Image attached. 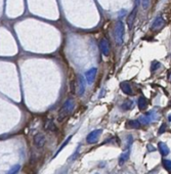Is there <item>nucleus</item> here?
I'll return each instance as SVG.
<instances>
[{
	"label": "nucleus",
	"mask_w": 171,
	"mask_h": 174,
	"mask_svg": "<svg viewBox=\"0 0 171 174\" xmlns=\"http://www.w3.org/2000/svg\"><path fill=\"white\" fill-rule=\"evenodd\" d=\"M99 46H101L102 52L104 53L105 56H109V53H110V45H109L108 40L102 39L101 41V44H99Z\"/></svg>",
	"instance_id": "nucleus-6"
},
{
	"label": "nucleus",
	"mask_w": 171,
	"mask_h": 174,
	"mask_svg": "<svg viewBox=\"0 0 171 174\" xmlns=\"http://www.w3.org/2000/svg\"><path fill=\"white\" fill-rule=\"evenodd\" d=\"M123 36H124V25L122 22H118L117 27L115 30V38L118 44L123 43Z\"/></svg>",
	"instance_id": "nucleus-1"
},
{
	"label": "nucleus",
	"mask_w": 171,
	"mask_h": 174,
	"mask_svg": "<svg viewBox=\"0 0 171 174\" xmlns=\"http://www.w3.org/2000/svg\"><path fill=\"white\" fill-rule=\"evenodd\" d=\"M134 102L131 101V99H126L125 102H123V104L121 105V109L124 110V111H128V110H132L133 109Z\"/></svg>",
	"instance_id": "nucleus-11"
},
{
	"label": "nucleus",
	"mask_w": 171,
	"mask_h": 174,
	"mask_svg": "<svg viewBox=\"0 0 171 174\" xmlns=\"http://www.w3.org/2000/svg\"><path fill=\"white\" fill-rule=\"evenodd\" d=\"M168 120H169V122H171V114L169 115V117H168Z\"/></svg>",
	"instance_id": "nucleus-21"
},
{
	"label": "nucleus",
	"mask_w": 171,
	"mask_h": 174,
	"mask_svg": "<svg viewBox=\"0 0 171 174\" xmlns=\"http://www.w3.org/2000/svg\"><path fill=\"white\" fill-rule=\"evenodd\" d=\"M129 155H130V151H129V149L125 153H123L121 155L120 159H119V164H120V165H122V164L125 163L129 159Z\"/></svg>",
	"instance_id": "nucleus-15"
},
{
	"label": "nucleus",
	"mask_w": 171,
	"mask_h": 174,
	"mask_svg": "<svg viewBox=\"0 0 171 174\" xmlns=\"http://www.w3.org/2000/svg\"><path fill=\"white\" fill-rule=\"evenodd\" d=\"M120 87H121L122 91H123L125 94H127V95H132V94H133V92H132V88H131V86H130L129 83L122 82L120 84Z\"/></svg>",
	"instance_id": "nucleus-8"
},
{
	"label": "nucleus",
	"mask_w": 171,
	"mask_h": 174,
	"mask_svg": "<svg viewBox=\"0 0 171 174\" xmlns=\"http://www.w3.org/2000/svg\"><path fill=\"white\" fill-rule=\"evenodd\" d=\"M102 133V130H94V131H92L91 133H90L88 136H87V141L88 143H95L96 140H98V136L101 135Z\"/></svg>",
	"instance_id": "nucleus-5"
},
{
	"label": "nucleus",
	"mask_w": 171,
	"mask_h": 174,
	"mask_svg": "<svg viewBox=\"0 0 171 174\" xmlns=\"http://www.w3.org/2000/svg\"><path fill=\"white\" fill-rule=\"evenodd\" d=\"M162 164H163L164 168H165L166 170H168V171H171V161H170V160L164 159V160L162 161Z\"/></svg>",
	"instance_id": "nucleus-17"
},
{
	"label": "nucleus",
	"mask_w": 171,
	"mask_h": 174,
	"mask_svg": "<svg viewBox=\"0 0 171 174\" xmlns=\"http://www.w3.org/2000/svg\"><path fill=\"white\" fill-rule=\"evenodd\" d=\"M137 105L140 110H146L148 108V99L144 97V95H140V97H138Z\"/></svg>",
	"instance_id": "nucleus-10"
},
{
	"label": "nucleus",
	"mask_w": 171,
	"mask_h": 174,
	"mask_svg": "<svg viewBox=\"0 0 171 174\" xmlns=\"http://www.w3.org/2000/svg\"><path fill=\"white\" fill-rule=\"evenodd\" d=\"M136 17V9H134L133 11L131 12V14L129 15L128 20H127V24H128V27L129 28H132V25H133V22H134V19Z\"/></svg>",
	"instance_id": "nucleus-16"
},
{
	"label": "nucleus",
	"mask_w": 171,
	"mask_h": 174,
	"mask_svg": "<svg viewBox=\"0 0 171 174\" xmlns=\"http://www.w3.org/2000/svg\"><path fill=\"white\" fill-rule=\"evenodd\" d=\"M33 143H34V146L36 147L37 149H42L45 146V143H46V137H45V135L43 133L38 132V133L34 135Z\"/></svg>",
	"instance_id": "nucleus-2"
},
{
	"label": "nucleus",
	"mask_w": 171,
	"mask_h": 174,
	"mask_svg": "<svg viewBox=\"0 0 171 174\" xmlns=\"http://www.w3.org/2000/svg\"><path fill=\"white\" fill-rule=\"evenodd\" d=\"M56 124L53 123L52 119H47L44 122V130L46 131H56Z\"/></svg>",
	"instance_id": "nucleus-7"
},
{
	"label": "nucleus",
	"mask_w": 171,
	"mask_h": 174,
	"mask_svg": "<svg viewBox=\"0 0 171 174\" xmlns=\"http://www.w3.org/2000/svg\"><path fill=\"white\" fill-rule=\"evenodd\" d=\"M158 149H159L161 155L164 156V157L167 156V155H168L169 152H170L169 147H167V144L164 143H158Z\"/></svg>",
	"instance_id": "nucleus-9"
},
{
	"label": "nucleus",
	"mask_w": 171,
	"mask_h": 174,
	"mask_svg": "<svg viewBox=\"0 0 171 174\" xmlns=\"http://www.w3.org/2000/svg\"><path fill=\"white\" fill-rule=\"evenodd\" d=\"M95 74H96L95 69H91L86 73V78H87V81H88L89 84H91V83L93 82V80H94V78H95Z\"/></svg>",
	"instance_id": "nucleus-13"
},
{
	"label": "nucleus",
	"mask_w": 171,
	"mask_h": 174,
	"mask_svg": "<svg viewBox=\"0 0 171 174\" xmlns=\"http://www.w3.org/2000/svg\"><path fill=\"white\" fill-rule=\"evenodd\" d=\"M138 2H140V0H136V3H138Z\"/></svg>",
	"instance_id": "nucleus-22"
},
{
	"label": "nucleus",
	"mask_w": 171,
	"mask_h": 174,
	"mask_svg": "<svg viewBox=\"0 0 171 174\" xmlns=\"http://www.w3.org/2000/svg\"><path fill=\"white\" fill-rule=\"evenodd\" d=\"M165 130H166V124H162V126L159 129V134H162Z\"/></svg>",
	"instance_id": "nucleus-20"
},
{
	"label": "nucleus",
	"mask_w": 171,
	"mask_h": 174,
	"mask_svg": "<svg viewBox=\"0 0 171 174\" xmlns=\"http://www.w3.org/2000/svg\"><path fill=\"white\" fill-rule=\"evenodd\" d=\"M161 65H160V63L159 62H153V64H152V71H154L155 70H157V69H159V67H160Z\"/></svg>",
	"instance_id": "nucleus-18"
},
{
	"label": "nucleus",
	"mask_w": 171,
	"mask_h": 174,
	"mask_svg": "<svg viewBox=\"0 0 171 174\" xmlns=\"http://www.w3.org/2000/svg\"><path fill=\"white\" fill-rule=\"evenodd\" d=\"M127 127L132 128V129H138L140 127V123L138 122V120H131L127 122Z\"/></svg>",
	"instance_id": "nucleus-14"
},
{
	"label": "nucleus",
	"mask_w": 171,
	"mask_h": 174,
	"mask_svg": "<svg viewBox=\"0 0 171 174\" xmlns=\"http://www.w3.org/2000/svg\"><path fill=\"white\" fill-rule=\"evenodd\" d=\"M150 4V0H143V7L144 9L148 8V6Z\"/></svg>",
	"instance_id": "nucleus-19"
},
{
	"label": "nucleus",
	"mask_w": 171,
	"mask_h": 174,
	"mask_svg": "<svg viewBox=\"0 0 171 174\" xmlns=\"http://www.w3.org/2000/svg\"><path fill=\"white\" fill-rule=\"evenodd\" d=\"M156 119V114L154 112H149L147 114H144L143 116H140L138 118V122L140 123V125H147L151 123L152 121H154Z\"/></svg>",
	"instance_id": "nucleus-3"
},
{
	"label": "nucleus",
	"mask_w": 171,
	"mask_h": 174,
	"mask_svg": "<svg viewBox=\"0 0 171 174\" xmlns=\"http://www.w3.org/2000/svg\"><path fill=\"white\" fill-rule=\"evenodd\" d=\"M165 25V21L162 17H158L155 19V21L153 22V24L151 26V29L154 31L156 30H160L161 28H163V26Z\"/></svg>",
	"instance_id": "nucleus-4"
},
{
	"label": "nucleus",
	"mask_w": 171,
	"mask_h": 174,
	"mask_svg": "<svg viewBox=\"0 0 171 174\" xmlns=\"http://www.w3.org/2000/svg\"><path fill=\"white\" fill-rule=\"evenodd\" d=\"M84 89H85V85L84 82H83V79L79 78L78 79V83H77V93L79 95H82L84 93Z\"/></svg>",
	"instance_id": "nucleus-12"
}]
</instances>
